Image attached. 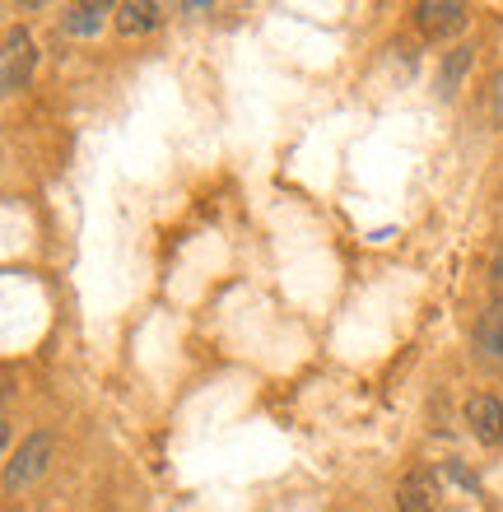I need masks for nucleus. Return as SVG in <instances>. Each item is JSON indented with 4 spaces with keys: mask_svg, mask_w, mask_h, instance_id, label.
Wrapping results in <instances>:
<instances>
[{
    "mask_svg": "<svg viewBox=\"0 0 503 512\" xmlns=\"http://www.w3.org/2000/svg\"><path fill=\"white\" fill-rule=\"evenodd\" d=\"M462 419H466V429H471V438H476L480 447H503V401L499 396L476 391V396L462 405Z\"/></svg>",
    "mask_w": 503,
    "mask_h": 512,
    "instance_id": "obj_4",
    "label": "nucleus"
},
{
    "mask_svg": "<svg viewBox=\"0 0 503 512\" xmlns=\"http://www.w3.org/2000/svg\"><path fill=\"white\" fill-rule=\"evenodd\" d=\"M112 24H117L122 38H140V33H154V28L164 24V10L154 0H126V5H117Z\"/></svg>",
    "mask_w": 503,
    "mask_h": 512,
    "instance_id": "obj_7",
    "label": "nucleus"
},
{
    "mask_svg": "<svg viewBox=\"0 0 503 512\" xmlns=\"http://www.w3.org/2000/svg\"><path fill=\"white\" fill-rule=\"evenodd\" d=\"M396 508L401 512H443V485L434 471H410L396 485Z\"/></svg>",
    "mask_w": 503,
    "mask_h": 512,
    "instance_id": "obj_5",
    "label": "nucleus"
},
{
    "mask_svg": "<svg viewBox=\"0 0 503 512\" xmlns=\"http://www.w3.org/2000/svg\"><path fill=\"white\" fill-rule=\"evenodd\" d=\"M33 66H38V47L28 38V28H10L5 33V52H0V80H5V94H19L33 80Z\"/></svg>",
    "mask_w": 503,
    "mask_h": 512,
    "instance_id": "obj_3",
    "label": "nucleus"
},
{
    "mask_svg": "<svg viewBox=\"0 0 503 512\" xmlns=\"http://www.w3.org/2000/svg\"><path fill=\"white\" fill-rule=\"evenodd\" d=\"M108 14H117V5H70L61 14V28L75 38H98V28L108 24Z\"/></svg>",
    "mask_w": 503,
    "mask_h": 512,
    "instance_id": "obj_9",
    "label": "nucleus"
},
{
    "mask_svg": "<svg viewBox=\"0 0 503 512\" xmlns=\"http://www.w3.org/2000/svg\"><path fill=\"white\" fill-rule=\"evenodd\" d=\"M52 457H56V438H52V433H47V429L24 433V443H19L10 457H5V475H0L5 499H19V494H28V489L38 485L42 475L52 471Z\"/></svg>",
    "mask_w": 503,
    "mask_h": 512,
    "instance_id": "obj_1",
    "label": "nucleus"
},
{
    "mask_svg": "<svg viewBox=\"0 0 503 512\" xmlns=\"http://www.w3.org/2000/svg\"><path fill=\"white\" fill-rule=\"evenodd\" d=\"M471 66H476V47H471V42H452L448 52H443V61H438V98L462 94Z\"/></svg>",
    "mask_w": 503,
    "mask_h": 512,
    "instance_id": "obj_6",
    "label": "nucleus"
},
{
    "mask_svg": "<svg viewBox=\"0 0 503 512\" xmlns=\"http://www.w3.org/2000/svg\"><path fill=\"white\" fill-rule=\"evenodd\" d=\"M476 350L490 359V364L503 368V298H494L490 308L480 312L476 322Z\"/></svg>",
    "mask_w": 503,
    "mask_h": 512,
    "instance_id": "obj_8",
    "label": "nucleus"
},
{
    "mask_svg": "<svg viewBox=\"0 0 503 512\" xmlns=\"http://www.w3.org/2000/svg\"><path fill=\"white\" fill-rule=\"evenodd\" d=\"M490 117L503 126V70L494 75V84H490Z\"/></svg>",
    "mask_w": 503,
    "mask_h": 512,
    "instance_id": "obj_10",
    "label": "nucleus"
},
{
    "mask_svg": "<svg viewBox=\"0 0 503 512\" xmlns=\"http://www.w3.org/2000/svg\"><path fill=\"white\" fill-rule=\"evenodd\" d=\"M415 24L429 42H448V38H462L466 24H471V5L462 0H420L415 5Z\"/></svg>",
    "mask_w": 503,
    "mask_h": 512,
    "instance_id": "obj_2",
    "label": "nucleus"
}]
</instances>
